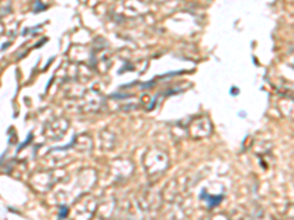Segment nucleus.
Segmentation results:
<instances>
[{"label": "nucleus", "mask_w": 294, "mask_h": 220, "mask_svg": "<svg viewBox=\"0 0 294 220\" xmlns=\"http://www.w3.org/2000/svg\"><path fill=\"white\" fill-rule=\"evenodd\" d=\"M200 200L206 201L207 203V207L209 208H213V207H216L218 204H219L220 201L224 200V195L220 194V195H210V194H207L206 191H201L200 192Z\"/></svg>", "instance_id": "obj_1"}, {"label": "nucleus", "mask_w": 294, "mask_h": 220, "mask_svg": "<svg viewBox=\"0 0 294 220\" xmlns=\"http://www.w3.org/2000/svg\"><path fill=\"white\" fill-rule=\"evenodd\" d=\"M65 216H68V208H66V206H62L59 210V217L62 219V217H65Z\"/></svg>", "instance_id": "obj_2"}, {"label": "nucleus", "mask_w": 294, "mask_h": 220, "mask_svg": "<svg viewBox=\"0 0 294 220\" xmlns=\"http://www.w3.org/2000/svg\"><path fill=\"white\" fill-rule=\"evenodd\" d=\"M31 140H33V133H30V135H28L27 141H25V142H22V144H21V147H19V148H18V150H21V148H24V147L27 145L28 142H31Z\"/></svg>", "instance_id": "obj_3"}, {"label": "nucleus", "mask_w": 294, "mask_h": 220, "mask_svg": "<svg viewBox=\"0 0 294 220\" xmlns=\"http://www.w3.org/2000/svg\"><path fill=\"white\" fill-rule=\"evenodd\" d=\"M231 94H232V95H237V94H238V88L232 87V88H231Z\"/></svg>", "instance_id": "obj_4"}]
</instances>
